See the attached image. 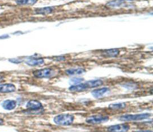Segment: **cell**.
<instances>
[{
    "instance_id": "obj_1",
    "label": "cell",
    "mask_w": 153,
    "mask_h": 132,
    "mask_svg": "<svg viewBox=\"0 0 153 132\" xmlns=\"http://www.w3.org/2000/svg\"><path fill=\"white\" fill-rule=\"evenodd\" d=\"M74 120V116L72 114L63 113L56 115L54 119V122L58 125L66 126L72 124Z\"/></svg>"
},
{
    "instance_id": "obj_2",
    "label": "cell",
    "mask_w": 153,
    "mask_h": 132,
    "mask_svg": "<svg viewBox=\"0 0 153 132\" xmlns=\"http://www.w3.org/2000/svg\"><path fill=\"white\" fill-rule=\"evenodd\" d=\"M151 114L148 113H139V114H128L122 115L119 118V119L122 121H140L151 116Z\"/></svg>"
},
{
    "instance_id": "obj_3",
    "label": "cell",
    "mask_w": 153,
    "mask_h": 132,
    "mask_svg": "<svg viewBox=\"0 0 153 132\" xmlns=\"http://www.w3.org/2000/svg\"><path fill=\"white\" fill-rule=\"evenodd\" d=\"M55 73L54 70L51 68H44L33 72V75L39 78H47L53 76Z\"/></svg>"
},
{
    "instance_id": "obj_4",
    "label": "cell",
    "mask_w": 153,
    "mask_h": 132,
    "mask_svg": "<svg viewBox=\"0 0 153 132\" xmlns=\"http://www.w3.org/2000/svg\"><path fill=\"white\" fill-rule=\"evenodd\" d=\"M109 117L103 115H96L88 117L85 119V122L90 124H99L108 121Z\"/></svg>"
},
{
    "instance_id": "obj_5",
    "label": "cell",
    "mask_w": 153,
    "mask_h": 132,
    "mask_svg": "<svg viewBox=\"0 0 153 132\" xmlns=\"http://www.w3.org/2000/svg\"><path fill=\"white\" fill-rule=\"evenodd\" d=\"M130 129V126L126 124H116L108 127V132H127Z\"/></svg>"
},
{
    "instance_id": "obj_6",
    "label": "cell",
    "mask_w": 153,
    "mask_h": 132,
    "mask_svg": "<svg viewBox=\"0 0 153 132\" xmlns=\"http://www.w3.org/2000/svg\"><path fill=\"white\" fill-rule=\"evenodd\" d=\"M26 108L31 110H37L42 108L41 103L36 100H30L26 103Z\"/></svg>"
},
{
    "instance_id": "obj_7",
    "label": "cell",
    "mask_w": 153,
    "mask_h": 132,
    "mask_svg": "<svg viewBox=\"0 0 153 132\" xmlns=\"http://www.w3.org/2000/svg\"><path fill=\"white\" fill-rule=\"evenodd\" d=\"M88 88V87L86 82H84V83H79V84L72 85L69 88V90L71 91H73V92H79V91H82L85 90H87Z\"/></svg>"
},
{
    "instance_id": "obj_8",
    "label": "cell",
    "mask_w": 153,
    "mask_h": 132,
    "mask_svg": "<svg viewBox=\"0 0 153 132\" xmlns=\"http://www.w3.org/2000/svg\"><path fill=\"white\" fill-rule=\"evenodd\" d=\"M17 105V103L15 100H4L2 103V108L5 109V110H11L14 109Z\"/></svg>"
},
{
    "instance_id": "obj_9",
    "label": "cell",
    "mask_w": 153,
    "mask_h": 132,
    "mask_svg": "<svg viewBox=\"0 0 153 132\" xmlns=\"http://www.w3.org/2000/svg\"><path fill=\"white\" fill-rule=\"evenodd\" d=\"M16 90V87L12 84H4L0 85V93H7L14 92Z\"/></svg>"
},
{
    "instance_id": "obj_10",
    "label": "cell",
    "mask_w": 153,
    "mask_h": 132,
    "mask_svg": "<svg viewBox=\"0 0 153 132\" xmlns=\"http://www.w3.org/2000/svg\"><path fill=\"white\" fill-rule=\"evenodd\" d=\"M109 91V89L107 87H103L92 91L91 94L95 98H100Z\"/></svg>"
},
{
    "instance_id": "obj_11",
    "label": "cell",
    "mask_w": 153,
    "mask_h": 132,
    "mask_svg": "<svg viewBox=\"0 0 153 132\" xmlns=\"http://www.w3.org/2000/svg\"><path fill=\"white\" fill-rule=\"evenodd\" d=\"M44 60L42 58H31L26 60V63L29 66H39L44 64Z\"/></svg>"
},
{
    "instance_id": "obj_12",
    "label": "cell",
    "mask_w": 153,
    "mask_h": 132,
    "mask_svg": "<svg viewBox=\"0 0 153 132\" xmlns=\"http://www.w3.org/2000/svg\"><path fill=\"white\" fill-rule=\"evenodd\" d=\"M120 53V51L117 48H112L105 50L102 52V55L107 57H115Z\"/></svg>"
},
{
    "instance_id": "obj_13",
    "label": "cell",
    "mask_w": 153,
    "mask_h": 132,
    "mask_svg": "<svg viewBox=\"0 0 153 132\" xmlns=\"http://www.w3.org/2000/svg\"><path fill=\"white\" fill-rule=\"evenodd\" d=\"M53 10H54V8L52 7H47L36 9L35 13H36V14H38L45 15V14H50L51 13H52Z\"/></svg>"
},
{
    "instance_id": "obj_14",
    "label": "cell",
    "mask_w": 153,
    "mask_h": 132,
    "mask_svg": "<svg viewBox=\"0 0 153 132\" xmlns=\"http://www.w3.org/2000/svg\"><path fill=\"white\" fill-rule=\"evenodd\" d=\"M88 88L97 87L103 84V81L101 79H95V80H90L85 82Z\"/></svg>"
},
{
    "instance_id": "obj_15",
    "label": "cell",
    "mask_w": 153,
    "mask_h": 132,
    "mask_svg": "<svg viewBox=\"0 0 153 132\" xmlns=\"http://www.w3.org/2000/svg\"><path fill=\"white\" fill-rule=\"evenodd\" d=\"M85 72V69L82 68H75V69H69L66 70V73L68 75H79Z\"/></svg>"
},
{
    "instance_id": "obj_16",
    "label": "cell",
    "mask_w": 153,
    "mask_h": 132,
    "mask_svg": "<svg viewBox=\"0 0 153 132\" xmlns=\"http://www.w3.org/2000/svg\"><path fill=\"white\" fill-rule=\"evenodd\" d=\"M124 3V0H112L106 4L109 7H118Z\"/></svg>"
},
{
    "instance_id": "obj_17",
    "label": "cell",
    "mask_w": 153,
    "mask_h": 132,
    "mask_svg": "<svg viewBox=\"0 0 153 132\" xmlns=\"http://www.w3.org/2000/svg\"><path fill=\"white\" fill-rule=\"evenodd\" d=\"M38 0H16V4L20 5H32L35 4Z\"/></svg>"
},
{
    "instance_id": "obj_18",
    "label": "cell",
    "mask_w": 153,
    "mask_h": 132,
    "mask_svg": "<svg viewBox=\"0 0 153 132\" xmlns=\"http://www.w3.org/2000/svg\"><path fill=\"white\" fill-rule=\"evenodd\" d=\"M126 107V104L124 103H117L111 104L109 105V108L112 110H121Z\"/></svg>"
},
{
    "instance_id": "obj_19",
    "label": "cell",
    "mask_w": 153,
    "mask_h": 132,
    "mask_svg": "<svg viewBox=\"0 0 153 132\" xmlns=\"http://www.w3.org/2000/svg\"><path fill=\"white\" fill-rule=\"evenodd\" d=\"M82 79L81 78H75L72 79L71 81V82H72L75 84H79L82 81Z\"/></svg>"
},
{
    "instance_id": "obj_20",
    "label": "cell",
    "mask_w": 153,
    "mask_h": 132,
    "mask_svg": "<svg viewBox=\"0 0 153 132\" xmlns=\"http://www.w3.org/2000/svg\"><path fill=\"white\" fill-rule=\"evenodd\" d=\"M134 132H152L151 130H139V131H136Z\"/></svg>"
},
{
    "instance_id": "obj_21",
    "label": "cell",
    "mask_w": 153,
    "mask_h": 132,
    "mask_svg": "<svg viewBox=\"0 0 153 132\" xmlns=\"http://www.w3.org/2000/svg\"><path fill=\"white\" fill-rule=\"evenodd\" d=\"M3 123H4V119L2 118H0V125L3 124Z\"/></svg>"
},
{
    "instance_id": "obj_22",
    "label": "cell",
    "mask_w": 153,
    "mask_h": 132,
    "mask_svg": "<svg viewBox=\"0 0 153 132\" xmlns=\"http://www.w3.org/2000/svg\"><path fill=\"white\" fill-rule=\"evenodd\" d=\"M2 79V78H1V77H0V81H1Z\"/></svg>"
},
{
    "instance_id": "obj_23",
    "label": "cell",
    "mask_w": 153,
    "mask_h": 132,
    "mask_svg": "<svg viewBox=\"0 0 153 132\" xmlns=\"http://www.w3.org/2000/svg\"><path fill=\"white\" fill-rule=\"evenodd\" d=\"M125 1V0H124ZM126 1H133V0H126Z\"/></svg>"
}]
</instances>
